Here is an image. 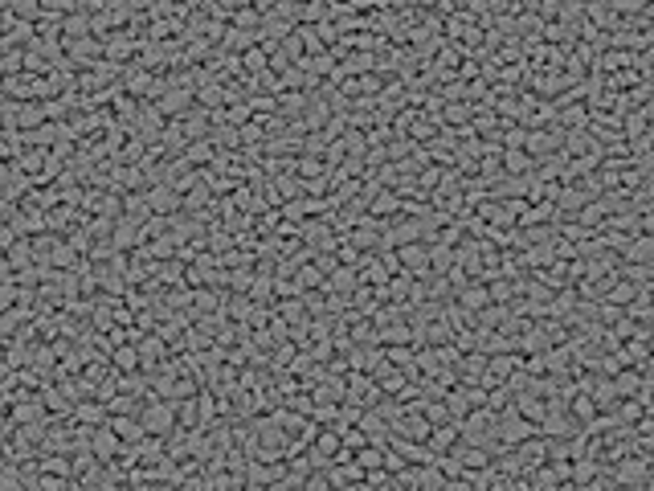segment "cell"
Here are the masks:
<instances>
[{"label":"cell","instance_id":"7a4b0ae2","mask_svg":"<svg viewBox=\"0 0 654 491\" xmlns=\"http://www.w3.org/2000/svg\"><path fill=\"white\" fill-rule=\"evenodd\" d=\"M507 168H515V172L527 168V156H519V151H507Z\"/></svg>","mask_w":654,"mask_h":491},{"label":"cell","instance_id":"6da1fadb","mask_svg":"<svg viewBox=\"0 0 654 491\" xmlns=\"http://www.w3.org/2000/svg\"><path fill=\"white\" fill-rule=\"evenodd\" d=\"M143 426H147V430H168V426H172V410H168V405H151V410L143 414Z\"/></svg>","mask_w":654,"mask_h":491}]
</instances>
